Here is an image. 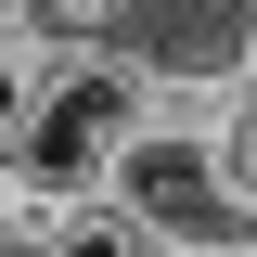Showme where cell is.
I'll return each mask as SVG.
<instances>
[{"label": "cell", "instance_id": "obj_1", "mask_svg": "<svg viewBox=\"0 0 257 257\" xmlns=\"http://www.w3.org/2000/svg\"><path fill=\"white\" fill-rule=\"evenodd\" d=\"M142 116H155V64L142 52H116V39L39 52L26 64V103H13V128H0V193H26V206H52V219L103 206Z\"/></svg>", "mask_w": 257, "mask_h": 257}, {"label": "cell", "instance_id": "obj_2", "mask_svg": "<svg viewBox=\"0 0 257 257\" xmlns=\"http://www.w3.org/2000/svg\"><path fill=\"white\" fill-rule=\"evenodd\" d=\"M128 231H155V257H219V244H257V193L231 180L219 155V116H142L116 155V193H103Z\"/></svg>", "mask_w": 257, "mask_h": 257}, {"label": "cell", "instance_id": "obj_3", "mask_svg": "<svg viewBox=\"0 0 257 257\" xmlns=\"http://www.w3.org/2000/svg\"><path fill=\"white\" fill-rule=\"evenodd\" d=\"M219 155H231V180L257 193V52L231 64V90H219Z\"/></svg>", "mask_w": 257, "mask_h": 257}, {"label": "cell", "instance_id": "obj_4", "mask_svg": "<svg viewBox=\"0 0 257 257\" xmlns=\"http://www.w3.org/2000/svg\"><path fill=\"white\" fill-rule=\"evenodd\" d=\"M0 39H13V0H0Z\"/></svg>", "mask_w": 257, "mask_h": 257}]
</instances>
